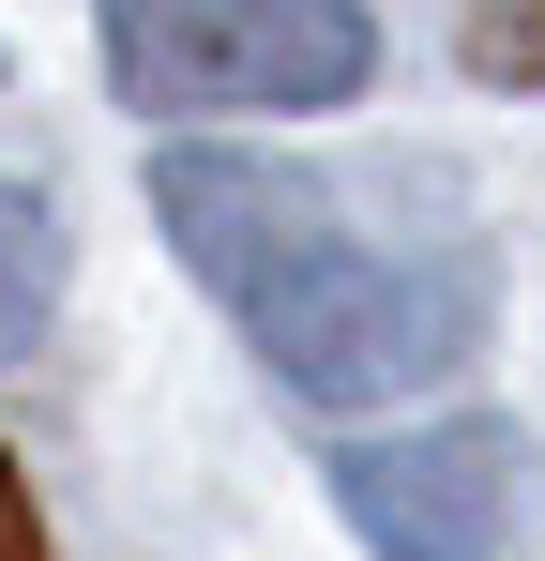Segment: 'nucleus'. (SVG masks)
<instances>
[{
  "mask_svg": "<svg viewBox=\"0 0 545 561\" xmlns=\"http://www.w3.org/2000/svg\"><path fill=\"white\" fill-rule=\"evenodd\" d=\"M152 213L167 243L212 274V304L258 334V365L318 410H363V394H409L440 379L469 334H485V274L469 259H379L334 228V197L303 168H258V152H152Z\"/></svg>",
  "mask_w": 545,
  "mask_h": 561,
  "instance_id": "nucleus-1",
  "label": "nucleus"
},
{
  "mask_svg": "<svg viewBox=\"0 0 545 561\" xmlns=\"http://www.w3.org/2000/svg\"><path fill=\"white\" fill-rule=\"evenodd\" d=\"M137 106H349L379 31L363 0H91Z\"/></svg>",
  "mask_w": 545,
  "mask_h": 561,
  "instance_id": "nucleus-2",
  "label": "nucleus"
},
{
  "mask_svg": "<svg viewBox=\"0 0 545 561\" xmlns=\"http://www.w3.org/2000/svg\"><path fill=\"white\" fill-rule=\"evenodd\" d=\"M334 501L379 561H500L515 547V425H425V440H349Z\"/></svg>",
  "mask_w": 545,
  "mask_h": 561,
  "instance_id": "nucleus-3",
  "label": "nucleus"
},
{
  "mask_svg": "<svg viewBox=\"0 0 545 561\" xmlns=\"http://www.w3.org/2000/svg\"><path fill=\"white\" fill-rule=\"evenodd\" d=\"M46 304H61V228H46L31 197L0 183V365H31V334H46Z\"/></svg>",
  "mask_w": 545,
  "mask_h": 561,
  "instance_id": "nucleus-4",
  "label": "nucleus"
},
{
  "mask_svg": "<svg viewBox=\"0 0 545 561\" xmlns=\"http://www.w3.org/2000/svg\"><path fill=\"white\" fill-rule=\"evenodd\" d=\"M469 77L545 92V0H469Z\"/></svg>",
  "mask_w": 545,
  "mask_h": 561,
  "instance_id": "nucleus-5",
  "label": "nucleus"
},
{
  "mask_svg": "<svg viewBox=\"0 0 545 561\" xmlns=\"http://www.w3.org/2000/svg\"><path fill=\"white\" fill-rule=\"evenodd\" d=\"M0 561H46V516H31V485H15V456H0Z\"/></svg>",
  "mask_w": 545,
  "mask_h": 561,
  "instance_id": "nucleus-6",
  "label": "nucleus"
}]
</instances>
